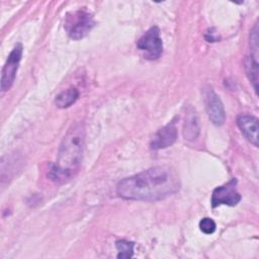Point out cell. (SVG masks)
<instances>
[{
    "mask_svg": "<svg viewBox=\"0 0 259 259\" xmlns=\"http://www.w3.org/2000/svg\"><path fill=\"white\" fill-rule=\"evenodd\" d=\"M180 180L176 171L168 166H155L121 179L116 193L127 200L158 201L176 193Z\"/></svg>",
    "mask_w": 259,
    "mask_h": 259,
    "instance_id": "1",
    "label": "cell"
},
{
    "mask_svg": "<svg viewBox=\"0 0 259 259\" xmlns=\"http://www.w3.org/2000/svg\"><path fill=\"white\" fill-rule=\"evenodd\" d=\"M85 145V127L82 122L73 123L60 145L57 160L50 165L48 177L56 183H66L78 172Z\"/></svg>",
    "mask_w": 259,
    "mask_h": 259,
    "instance_id": "2",
    "label": "cell"
},
{
    "mask_svg": "<svg viewBox=\"0 0 259 259\" xmlns=\"http://www.w3.org/2000/svg\"><path fill=\"white\" fill-rule=\"evenodd\" d=\"M95 25V21L90 12L85 9H79L68 13L65 17L64 27L68 35L73 39H81Z\"/></svg>",
    "mask_w": 259,
    "mask_h": 259,
    "instance_id": "3",
    "label": "cell"
},
{
    "mask_svg": "<svg viewBox=\"0 0 259 259\" xmlns=\"http://www.w3.org/2000/svg\"><path fill=\"white\" fill-rule=\"evenodd\" d=\"M137 48L144 52L147 60H156L163 53V41L158 26L149 28L137 41Z\"/></svg>",
    "mask_w": 259,
    "mask_h": 259,
    "instance_id": "4",
    "label": "cell"
},
{
    "mask_svg": "<svg viewBox=\"0 0 259 259\" xmlns=\"http://www.w3.org/2000/svg\"><path fill=\"white\" fill-rule=\"evenodd\" d=\"M236 186H237V179L232 178L226 184L214 188L210 198L211 207L215 208L221 204H226L229 206L237 205L241 200V195L238 192Z\"/></svg>",
    "mask_w": 259,
    "mask_h": 259,
    "instance_id": "5",
    "label": "cell"
},
{
    "mask_svg": "<svg viewBox=\"0 0 259 259\" xmlns=\"http://www.w3.org/2000/svg\"><path fill=\"white\" fill-rule=\"evenodd\" d=\"M23 47L21 44H16L15 47L10 52L6 63L2 69V75H1V91L5 92L10 89L12 86L15 77L16 72L19 67V63L22 57Z\"/></svg>",
    "mask_w": 259,
    "mask_h": 259,
    "instance_id": "6",
    "label": "cell"
},
{
    "mask_svg": "<svg viewBox=\"0 0 259 259\" xmlns=\"http://www.w3.org/2000/svg\"><path fill=\"white\" fill-rule=\"evenodd\" d=\"M203 99L205 109L210 121L218 126L224 124L226 120L225 108L222 100L211 87H207L203 90Z\"/></svg>",
    "mask_w": 259,
    "mask_h": 259,
    "instance_id": "7",
    "label": "cell"
},
{
    "mask_svg": "<svg viewBox=\"0 0 259 259\" xmlns=\"http://www.w3.org/2000/svg\"><path fill=\"white\" fill-rule=\"evenodd\" d=\"M177 126L175 119H172L169 123L159 128L153 136L150 148L152 150H161L172 146L177 140Z\"/></svg>",
    "mask_w": 259,
    "mask_h": 259,
    "instance_id": "8",
    "label": "cell"
},
{
    "mask_svg": "<svg viewBox=\"0 0 259 259\" xmlns=\"http://www.w3.org/2000/svg\"><path fill=\"white\" fill-rule=\"evenodd\" d=\"M237 124L244 137L255 147H258V118L250 114H240L237 117Z\"/></svg>",
    "mask_w": 259,
    "mask_h": 259,
    "instance_id": "9",
    "label": "cell"
},
{
    "mask_svg": "<svg viewBox=\"0 0 259 259\" xmlns=\"http://www.w3.org/2000/svg\"><path fill=\"white\" fill-rule=\"evenodd\" d=\"M199 119L192 107L187 109L183 123V137L187 141H194L199 135Z\"/></svg>",
    "mask_w": 259,
    "mask_h": 259,
    "instance_id": "10",
    "label": "cell"
},
{
    "mask_svg": "<svg viewBox=\"0 0 259 259\" xmlns=\"http://www.w3.org/2000/svg\"><path fill=\"white\" fill-rule=\"evenodd\" d=\"M245 69L247 76L252 83L254 90L258 91V52L251 51L245 60Z\"/></svg>",
    "mask_w": 259,
    "mask_h": 259,
    "instance_id": "11",
    "label": "cell"
},
{
    "mask_svg": "<svg viewBox=\"0 0 259 259\" xmlns=\"http://www.w3.org/2000/svg\"><path fill=\"white\" fill-rule=\"evenodd\" d=\"M79 96H80L79 90L75 87H71L62 91L60 94L57 95L55 99V104L59 108H68L78 100Z\"/></svg>",
    "mask_w": 259,
    "mask_h": 259,
    "instance_id": "12",
    "label": "cell"
},
{
    "mask_svg": "<svg viewBox=\"0 0 259 259\" xmlns=\"http://www.w3.org/2000/svg\"><path fill=\"white\" fill-rule=\"evenodd\" d=\"M115 247L117 249V258H132L134 256V242L126 240H118L115 242Z\"/></svg>",
    "mask_w": 259,
    "mask_h": 259,
    "instance_id": "13",
    "label": "cell"
},
{
    "mask_svg": "<svg viewBox=\"0 0 259 259\" xmlns=\"http://www.w3.org/2000/svg\"><path fill=\"white\" fill-rule=\"evenodd\" d=\"M215 228H217L215 223L210 218H203L199 222V229H200V231L202 233L206 234V235H210V234L214 233Z\"/></svg>",
    "mask_w": 259,
    "mask_h": 259,
    "instance_id": "14",
    "label": "cell"
}]
</instances>
